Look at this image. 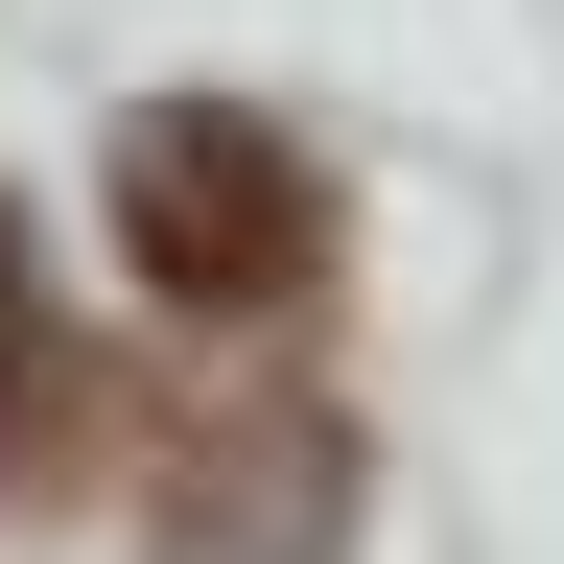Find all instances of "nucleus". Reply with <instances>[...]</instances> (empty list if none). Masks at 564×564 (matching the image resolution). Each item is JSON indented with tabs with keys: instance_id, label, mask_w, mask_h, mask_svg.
<instances>
[{
	"instance_id": "nucleus-1",
	"label": "nucleus",
	"mask_w": 564,
	"mask_h": 564,
	"mask_svg": "<svg viewBox=\"0 0 564 564\" xmlns=\"http://www.w3.org/2000/svg\"><path fill=\"white\" fill-rule=\"evenodd\" d=\"M118 259L165 306H306L329 282V165L259 95H141L118 118Z\"/></svg>"
},
{
	"instance_id": "nucleus-2",
	"label": "nucleus",
	"mask_w": 564,
	"mask_h": 564,
	"mask_svg": "<svg viewBox=\"0 0 564 564\" xmlns=\"http://www.w3.org/2000/svg\"><path fill=\"white\" fill-rule=\"evenodd\" d=\"M70 447H95V377H70V329H47V236L0 212V518H24Z\"/></svg>"
}]
</instances>
